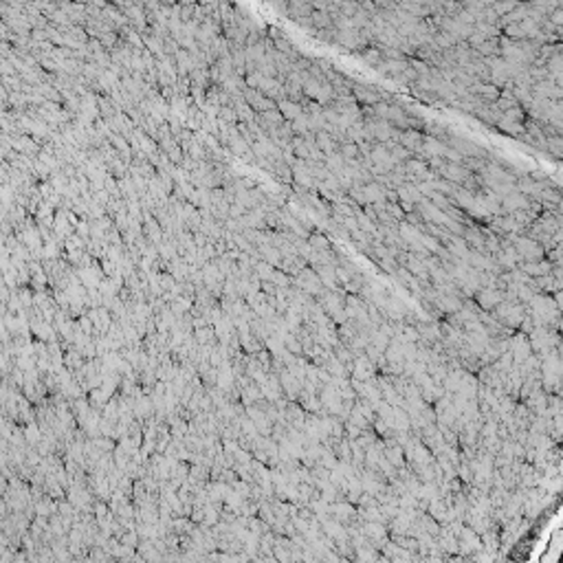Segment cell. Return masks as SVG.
I'll return each instance as SVG.
<instances>
[{
  "mask_svg": "<svg viewBox=\"0 0 563 563\" xmlns=\"http://www.w3.org/2000/svg\"><path fill=\"white\" fill-rule=\"evenodd\" d=\"M295 104H282V108H284L288 115H299V108H293Z\"/></svg>",
  "mask_w": 563,
  "mask_h": 563,
  "instance_id": "obj_1",
  "label": "cell"
}]
</instances>
